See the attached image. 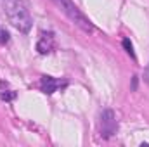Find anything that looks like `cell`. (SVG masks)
<instances>
[{
    "instance_id": "obj_6",
    "label": "cell",
    "mask_w": 149,
    "mask_h": 147,
    "mask_svg": "<svg viewBox=\"0 0 149 147\" xmlns=\"http://www.w3.org/2000/svg\"><path fill=\"white\" fill-rule=\"evenodd\" d=\"M0 99H2V101H5V102H10V101H14V99H16V92H14V90H10V88H9V85H7V83H3L2 80H0Z\"/></svg>"
},
{
    "instance_id": "obj_7",
    "label": "cell",
    "mask_w": 149,
    "mask_h": 147,
    "mask_svg": "<svg viewBox=\"0 0 149 147\" xmlns=\"http://www.w3.org/2000/svg\"><path fill=\"white\" fill-rule=\"evenodd\" d=\"M123 47H125V50H127V54L132 57V59H135V52H134V45H132V42L128 40V38H123Z\"/></svg>"
},
{
    "instance_id": "obj_2",
    "label": "cell",
    "mask_w": 149,
    "mask_h": 147,
    "mask_svg": "<svg viewBox=\"0 0 149 147\" xmlns=\"http://www.w3.org/2000/svg\"><path fill=\"white\" fill-rule=\"evenodd\" d=\"M57 7H59V10L73 23L76 24L80 30H83V31H87V33H92L94 31V24L90 23V19L74 5L73 0H52Z\"/></svg>"
},
{
    "instance_id": "obj_9",
    "label": "cell",
    "mask_w": 149,
    "mask_h": 147,
    "mask_svg": "<svg viewBox=\"0 0 149 147\" xmlns=\"http://www.w3.org/2000/svg\"><path fill=\"white\" fill-rule=\"evenodd\" d=\"M144 80H146V81L149 83V66L146 68V71H144Z\"/></svg>"
},
{
    "instance_id": "obj_8",
    "label": "cell",
    "mask_w": 149,
    "mask_h": 147,
    "mask_svg": "<svg viewBox=\"0 0 149 147\" xmlns=\"http://www.w3.org/2000/svg\"><path fill=\"white\" fill-rule=\"evenodd\" d=\"M7 42H9V33L3 28H0V45H5Z\"/></svg>"
},
{
    "instance_id": "obj_1",
    "label": "cell",
    "mask_w": 149,
    "mask_h": 147,
    "mask_svg": "<svg viewBox=\"0 0 149 147\" xmlns=\"http://www.w3.org/2000/svg\"><path fill=\"white\" fill-rule=\"evenodd\" d=\"M0 9L9 23L21 33H30L33 19L23 0H0Z\"/></svg>"
},
{
    "instance_id": "obj_3",
    "label": "cell",
    "mask_w": 149,
    "mask_h": 147,
    "mask_svg": "<svg viewBox=\"0 0 149 147\" xmlns=\"http://www.w3.org/2000/svg\"><path fill=\"white\" fill-rule=\"evenodd\" d=\"M118 130V121L111 109H104L99 116V133L102 139H109Z\"/></svg>"
},
{
    "instance_id": "obj_5",
    "label": "cell",
    "mask_w": 149,
    "mask_h": 147,
    "mask_svg": "<svg viewBox=\"0 0 149 147\" xmlns=\"http://www.w3.org/2000/svg\"><path fill=\"white\" fill-rule=\"evenodd\" d=\"M56 49V37L52 31H42L37 42V50L40 54H50Z\"/></svg>"
},
{
    "instance_id": "obj_4",
    "label": "cell",
    "mask_w": 149,
    "mask_h": 147,
    "mask_svg": "<svg viewBox=\"0 0 149 147\" xmlns=\"http://www.w3.org/2000/svg\"><path fill=\"white\" fill-rule=\"evenodd\" d=\"M66 85H68L66 80H57V78H54V76L43 74V76L40 78V88H42V92L47 94V95H52L57 88H63V87H66Z\"/></svg>"
}]
</instances>
